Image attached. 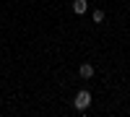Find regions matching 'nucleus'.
Returning a JSON list of instances; mask_svg holds the SVG:
<instances>
[{
  "instance_id": "3",
  "label": "nucleus",
  "mask_w": 130,
  "mask_h": 117,
  "mask_svg": "<svg viewBox=\"0 0 130 117\" xmlns=\"http://www.w3.org/2000/svg\"><path fill=\"white\" fill-rule=\"evenodd\" d=\"M78 76L81 78H91L94 76V65H91V62H83V65L78 68Z\"/></svg>"
},
{
  "instance_id": "2",
  "label": "nucleus",
  "mask_w": 130,
  "mask_h": 117,
  "mask_svg": "<svg viewBox=\"0 0 130 117\" xmlns=\"http://www.w3.org/2000/svg\"><path fill=\"white\" fill-rule=\"evenodd\" d=\"M86 10H89V3H86V0H73V13L83 16Z\"/></svg>"
},
{
  "instance_id": "4",
  "label": "nucleus",
  "mask_w": 130,
  "mask_h": 117,
  "mask_svg": "<svg viewBox=\"0 0 130 117\" xmlns=\"http://www.w3.org/2000/svg\"><path fill=\"white\" fill-rule=\"evenodd\" d=\"M91 18H94V24H102V21H104V10H94Z\"/></svg>"
},
{
  "instance_id": "1",
  "label": "nucleus",
  "mask_w": 130,
  "mask_h": 117,
  "mask_svg": "<svg viewBox=\"0 0 130 117\" xmlns=\"http://www.w3.org/2000/svg\"><path fill=\"white\" fill-rule=\"evenodd\" d=\"M73 107L78 109V112H83V109H89V107H91V94L86 91V89H81L78 94H75V99H73Z\"/></svg>"
}]
</instances>
